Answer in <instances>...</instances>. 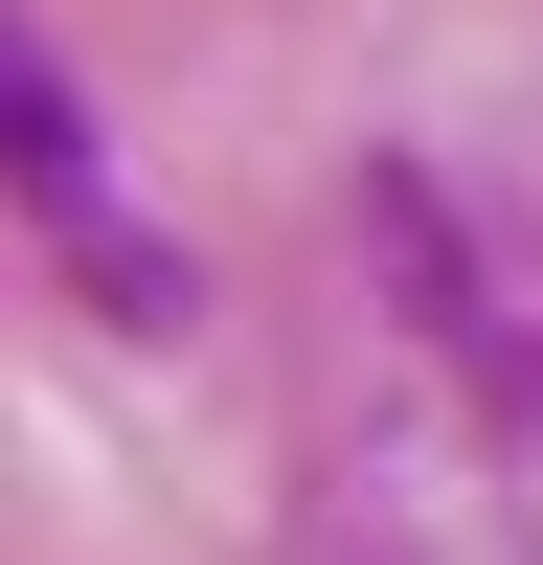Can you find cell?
<instances>
[{
  "instance_id": "6da1fadb",
  "label": "cell",
  "mask_w": 543,
  "mask_h": 565,
  "mask_svg": "<svg viewBox=\"0 0 543 565\" xmlns=\"http://www.w3.org/2000/svg\"><path fill=\"white\" fill-rule=\"evenodd\" d=\"M0 159H23V204H45V249H68V295H91V317H136V340H181V317H204V271H181L159 226L114 204V159H91V90L45 68V45H0Z\"/></svg>"
},
{
  "instance_id": "7a4b0ae2",
  "label": "cell",
  "mask_w": 543,
  "mask_h": 565,
  "mask_svg": "<svg viewBox=\"0 0 543 565\" xmlns=\"http://www.w3.org/2000/svg\"><path fill=\"white\" fill-rule=\"evenodd\" d=\"M362 249H385V271H407V317H430V340L543 430V271H498L476 226H453V181H430V159H362Z\"/></svg>"
}]
</instances>
